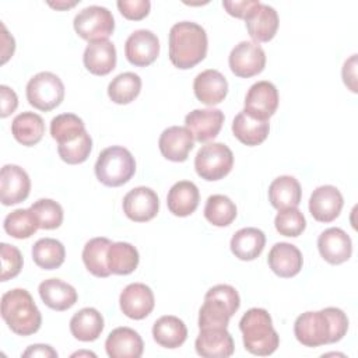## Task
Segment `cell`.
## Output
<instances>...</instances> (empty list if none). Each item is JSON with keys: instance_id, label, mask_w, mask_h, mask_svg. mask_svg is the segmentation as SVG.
<instances>
[{"instance_id": "6da1fadb", "label": "cell", "mask_w": 358, "mask_h": 358, "mask_svg": "<svg viewBox=\"0 0 358 358\" xmlns=\"http://www.w3.org/2000/svg\"><path fill=\"white\" fill-rule=\"evenodd\" d=\"M348 330V317L338 308L305 312L294 323L295 338L305 347H320L340 341Z\"/></svg>"}, {"instance_id": "7a4b0ae2", "label": "cell", "mask_w": 358, "mask_h": 358, "mask_svg": "<svg viewBox=\"0 0 358 358\" xmlns=\"http://www.w3.org/2000/svg\"><path fill=\"white\" fill-rule=\"evenodd\" d=\"M208 39L206 29L192 21H180L169 31V60L180 70H187L204 60Z\"/></svg>"}, {"instance_id": "3957f363", "label": "cell", "mask_w": 358, "mask_h": 358, "mask_svg": "<svg viewBox=\"0 0 358 358\" xmlns=\"http://www.w3.org/2000/svg\"><path fill=\"white\" fill-rule=\"evenodd\" d=\"M1 317L10 330L18 336H31L41 329L42 315L24 288H14L1 296Z\"/></svg>"}, {"instance_id": "277c9868", "label": "cell", "mask_w": 358, "mask_h": 358, "mask_svg": "<svg viewBox=\"0 0 358 358\" xmlns=\"http://www.w3.org/2000/svg\"><path fill=\"white\" fill-rule=\"evenodd\" d=\"M239 329L243 336L245 350L253 355H271L280 344V336L273 327L271 316L263 308L249 309L242 316Z\"/></svg>"}, {"instance_id": "5b68a950", "label": "cell", "mask_w": 358, "mask_h": 358, "mask_svg": "<svg viewBox=\"0 0 358 358\" xmlns=\"http://www.w3.org/2000/svg\"><path fill=\"white\" fill-rule=\"evenodd\" d=\"M241 306L238 291L228 284L211 287L204 295V303L199 312V329L228 327L229 319Z\"/></svg>"}, {"instance_id": "8992f818", "label": "cell", "mask_w": 358, "mask_h": 358, "mask_svg": "<svg viewBox=\"0 0 358 358\" xmlns=\"http://www.w3.org/2000/svg\"><path fill=\"white\" fill-rule=\"evenodd\" d=\"M134 172L136 159L133 154L122 145H112L102 150L95 162V176L108 187H117L127 183Z\"/></svg>"}, {"instance_id": "52a82bcc", "label": "cell", "mask_w": 358, "mask_h": 358, "mask_svg": "<svg viewBox=\"0 0 358 358\" xmlns=\"http://www.w3.org/2000/svg\"><path fill=\"white\" fill-rule=\"evenodd\" d=\"M234 166V154L222 143H208L203 145L194 157L197 175L208 182L225 178Z\"/></svg>"}, {"instance_id": "ba28073f", "label": "cell", "mask_w": 358, "mask_h": 358, "mask_svg": "<svg viewBox=\"0 0 358 358\" xmlns=\"http://www.w3.org/2000/svg\"><path fill=\"white\" fill-rule=\"evenodd\" d=\"M27 99L35 109L49 112L57 108L64 99V84L59 76L50 71H41L29 78L27 84Z\"/></svg>"}, {"instance_id": "9c48e42d", "label": "cell", "mask_w": 358, "mask_h": 358, "mask_svg": "<svg viewBox=\"0 0 358 358\" xmlns=\"http://www.w3.org/2000/svg\"><path fill=\"white\" fill-rule=\"evenodd\" d=\"M73 27L76 34L88 42L103 41L113 34L115 18L106 7L88 6L77 13Z\"/></svg>"}, {"instance_id": "30bf717a", "label": "cell", "mask_w": 358, "mask_h": 358, "mask_svg": "<svg viewBox=\"0 0 358 358\" xmlns=\"http://www.w3.org/2000/svg\"><path fill=\"white\" fill-rule=\"evenodd\" d=\"M228 63L231 71L236 77L249 78L264 70L266 53L259 43L253 41H242L231 50Z\"/></svg>"}, {"instance_id": "8fae6325", "label": "cell", "mask_w": 358, "mask_h": 358, "mask_svg": "<svg viewBox=\"0 0 358 358\" xmlns=\"http://www.w3.org/2000/svg\"><path fill=\"white\" fill-rule=\"evenodd\" d=\"M278 108V91L270 81L262 80L250 85L245 96L243 110L260 120H268Z\"/></svg>"}, {"instance_id": "7c38bea8", "label": "cell", "mask_w": 358, "mask_h": 358, "mask_svg": "<svg viewBox=\"0 0 358 358\" xmlns=\"http://www.w3.org/2000/svg\"><path fill=\"white\" fill-rule=\"evenodd\" d=\"M124 55L133 66L147 67L152 64L159 55V39L150 29H137L126 39Z\"/></svg>"}, {"instance_id": "4fadbf2b", "label": "cell", "mask_w": 358, "mask_h": 358, "mask_svg": "<svg viewBox=\"0 0 358 358\" xmlns=\"http://www.w3.org/2000/svg\"><path fill=\"white\" fill-rule=\"evenodd\" d=\"M159 210V199L151 187L138 186L131 189L123 197V211L134 222H147L152 220Z\"/></svg>"}, {"instance_id": "5bb4252c", "label": "cell", "mask_w": 358, "mask_h": 358, "mask_svg": "<svg viewBox=\"0 0 358 358\" xmlns=\"http://www.w3.org/2000/svg\"><path fill=\"white\" fill-rule=\"evenodd\" d=\"M31 179L18 165L7 164L0 172V200L4 206L18 204L29 196Z\"/></svg>"}, {"instance_id": "9a60e30c", "label": "cell", "mask_w": 358, "mask_h": 358, "mask_svg": "<svg viewBox=\"0 0 358 358\" xmlns=\"http://www.w3.org/2000/svg\"><path fill=\"white\" fill-rule=\"evenodd\" d=\"M122 312L134 320L147 317L155 305L152 289L143 282L129 284L119 296Z\"/></svg>"}, {"instance_id": "2e32d148", "label": "cell", "mask_w": 358, "mask_h": 358, "mask_svg": "<svg viewBox=\"0 0 358 358\" xmlns=\"http://www.w3.org/2000/svg\"><path fill=\"white\" fill-rule=\"evenodd\" d=\"M224 112L217 108L194 109L185 117V127L193 134V138L200 143L215 138L224 124Z\"/></svg>"}, {"instance_id": "e0dca14e", "label": "cell", "mask_w": 358, "mask_h": 358, "mask_svg": "<svg viewBox=\"0 0 358 358\" xmlns=\"http://www.w3.org/2000/svg\"><path fill=\"white\" fill-rule=\"evenodd\" d=\"M343 194L336 186L323 185L316 187L309 199V213L319 222L334 221L343 208Z\"/></svg>"}, {"instance_id": "ac0fdd59", "label": "cell", "mask_w": 358, "mask_h": 358, "mask_svg": "<svg viewBox=\"0 0 358 358\" xmlns=\"http://www.w3.org/2000/svg\"><path fill=\"white\" fill-rule=\"evenodd\" d=\"M196 352L204 358H228L234 354L235 345L227 327L201 329L196 341Z\"/></svg>"}, {"instance_id": "d6986e66", "label": "cell", "mask_w": 358, "mask_h": 358, "mask_svg": "<svg viewBox=\"0 0 358 358\" xmlns=\"http://www.w3.org/2000/svg\"><path fill=\"white\" fill-rule=\"evenodd\" d=\"M320 256L330 264H341L351 257L352 242L345 231L337 227L324 229L317 238Z\"/></svg>"}, {"instance_id": "ffe728a7", "label": "cell", "mask_w": 358, "mask_h": 358, "mask_svg": "<svg viewBox=\"0 0 358 358\" xmlns=\"http://www.w3.org/2000/svg\"><path fill=\"white\" fill-rule=\"evenodd\" d=\"M246 29L253 42H268L271 41L278 29V14L277 11L268 6L259 3L245 18Z\"/></svg>"}, {"instance_id": "44dd1931", "label": "cell", "mask_w": 358, "mask_h": 358, "mask_svg": "<svg viewBox=\"0 0 358 358\" xmlns=\"http://www.w3.org/2000/svg\"><path fill=\"white\" fill-rule=\"evenodd\" d=\"M194 145L193 134L182 126L165 129L158 140V147L164 158L173 162H183Z\"/></svg>"}, {"instance_id": "7402d4cb", "label": "cell", "mask_w": 358, "mask_h": 358, "mask_svg": "<svg viewBox=\"0 0 358 358\" xmlns=\"http://www.w3.org/2000/svg\"><path fill=\"white\" fill-rule=\"evenodd\" d=\"M268 267L281 278H291L296 275L303 264L301 250L288 242H277L267 256Z\"/></svg>"}, {"instance_id": "603a6c76", "label": "cell", "mask_w": 358, "mask_h": 358, "mask_svg": "<svg viewBox=\"0 0 358 358\" xmlns=\"http://www.w3.org/2000/svg\"><path fill=\"white\" fill-rule=\"evenodd\" d=\"M105 350L110 358H140L144 351V343L136 330L123 326L109 333Z\"/></svg>"}, {"instance_id": "cb8c5ba5", "label": "cell", "mask_w": 358, "mask_h": 358, "mask_svg": "<svg viewBox=\"0 0 358 358\" xmlns=\"http://www.w3.org/2000/svg\"><path fill=\"white\" fill-rule=\"evenodd\" d=\"M193 90L196 98L201 103L214 106L225 99L228 94V81L218 70L208 69L196 76Z\"/></svg>"}, {"instance_id": "d4e9b609", "label": "cell", "mask_w": 358, "mask_h": 358, "mask_svg": "<svg viewBox=\"0 0 358 358\" xmlns=\"http://www.w3.org/2000/svg\"><path fill=\"white\" fill-rule=\"evenodd\" d=\"M83 62L94 76H106L116 67V48L108 41L90 42L84 50Z\"/></svg>"}, {"instance_id": "484cf974", "label": "cell", "mask_w": 358, "mask_h": 358, "mask_svg": "<svg viewBox=\"0 0 358 358\" xmlns=\"http://www.w3.org/2000/svg\"><path fill=\"white\" fill-rule=\"evenodd\" d=\"M38 292L43 303L53 310H67L77 302V291L69 282L59 278H49L39 284Z\"/></svg>"}, {"instance_id": "4316f807", "label": "cell", "mask_w": 358, "mask_h": 358, "mask_svg": "<svg viewBox=\"0 0 358 358\" xmlns=\"http://www.w3.org/2000/svg\"><path fill=\"white\" fill-rule=\"evenodd\" d=\"M200 201V192L190 180L176 182L168 192V210L176 217H187L193 214Z\"/></svg>"}, {"instance_id": "83f0119b", "label": "cell", "mask_w": 358, "mask_h": 358, "mask_svg": "<svg viewBox=\"0 0 358 358\" xmlns=\"http://www.w3.org/2000/svg\"><path fill=\"white\" fill-rule=\"evenodd\" d=\"M266 245V235L262 229L246 227L234 234L231 238V252L243 262L255 260L260 256Z\"/></svg>"}, {"instance_id": "f1b7e54d", "label": "cell", "mask_w": 358, "mask_h": 358, "mask_svg": "<svg viewBox=\"0 0 358 358\" xmlns=\"http://www.w3.org/2000/svg\"><path fill=\"white\" fill-rule=\"evenodd\" d=\"M270 131L268 120H260L245 110L239 112L232 120V133L234 136L245 145L253 147L262 144Z\"/></svg>"}, {"instance_id": "f546056e", "label": "cell", "mask_w": 358, "mask_h": 358, "mask_svg": "<svg viewBox=\"0 0 358 358\" xmlns=\"http://www.w3.org/2000/svg\"><path fill=\"white\" fill-rule=\"evenodd\" d=\"M302 189L294 176L282 175L275 178L268 186V200L274 208H295L301 203Z\"/></svg>"}, {"instance_id": "4dcf8cb0", "label": "cell", "mask_w": 358, "mask_h": 358, "mask_svg": "<svg viewBox=\"0 0 358 358\" xmlns=\"http://www.w3.org/2000/svg\"><path fill=\"white\" fill-rule=\"evenodd\" d=\"M152 337L155 343L164 348H179L187 338V327L182 319L165 315L155 320L152 326Z\"/></svg>"}, {"instance_id": "1f68e13d", "label": "cell", "mask_w": 358, "mask_h": 358, "mask_svg": "<svg viewBox=\"0 0 358 358\" xmlns=\"http://www.w3.org/2000/svg\"><path fill=\"white\" fill-rule=\"evenodd\" d=\"M103 317L95 308H83L70 319V331L80 341H94L103 330Z\"/></svg>"}, {"instance_id": "d6a6232c", "label": "cell", "mask_w": 358, "mask_h": 358, "mask_svg": "<svg viewBox=\"0 0 358 358\" xmlns=\"http://www.w3.org/2000/svg\"><path fill=\"white\" fill-rule=\"evenodd\" d=\"M11 133L20 144L32 147L38 144L45 134L43 119L35 112H22L14 117Z\"/></svg>"}, {"instance_id": "836d02e7", "label": "cell", "mask_w": 358, "mask_h": 358, "mask_svg": "<svg viewBox=\"0 0 358 358\" xmlns=\"http://www.w3.org/2000/svg\"><path fill=\"white\" fill-rule=\"evenodd\" d=\"M112 241L103 236L90 239L83 249V262L87 270L99 278L109 277L112 273L108 267V249Z\"/></svg>"}, {"instance_id": "e575fe53", "label": "cell", "mask_w": 358, "mask_h": 358, "mask_svg": "<svg viewBox=\"0 0 358 358\" xmlns=\"http://www.w3.org/2000/svg\"><path fill=\"white\" fill-rule=\"evenodd\" d=\"M108 267L112 274H131L140 262L138 250L129 242H112L108 249Z\"/></svg>"}, {"instance_id": "d590c367", "label": "cell", "mask_w": 358, "mask_h": 358, "mask_svg": "<svg viewBox=\"0 0 358 358\" xmlns=\"http://www.w3.org/2000/svg\"><path fill=\"white\" fill-rule=\"evenodd\" d=\"M66 257L63 243L55 238H41L32 246V260L43 270L59 268Z\"/></svg>"}, {"instance_id": "8d00e7d4", "label": "cell", "mask_w": 358, "mask_h": 358, "mask_svg": "<svg viewBox=\"0 0 358 358\" xmlns=\"http://www.w3.org/2000/svg\"><path fill=\"white\" fill-rule=\"evenodd\" d=\"M141 91V78L138 74L124 71L117 74L108 85V96L112 102L127 105L133 102Z\"/></svg>"}, {"instance_id": "74e56055", "label": "cell", "mask_w": 358, "mask_h": 358, "mask_svg": "<svg viewBox=\"0 0 358 358\" xmlns=\"http://www.w3.org/2000/svg\"><path fill=\"white\" fill-rule=\"evenodd\" d=\"M3 227L10 236L27 239L39 229V222L31 208H17L4 218Z\"/></svg>"}, {"instance_id": "f35d334b", "label": "cell", "mask_w": 358, "mask_h": 358, "mask_svg": "<svg viewBox=\"0 0 358 358\" xmlns=\"http://www.w3.org/2000/svg\"><path fill=\"white\" fill-rule=\"evenodd\" d=\"M85 126L81 117L74 113H62L50 122V136L59 144H66L77 140L85 133Z\"/></svg>"}, {"instance_id": "ab89813d", "label": "cell", "mask_w": 358, "mask_h": 358, "mask_svg": "<svg viewBox=\"0 0 358 358\" xmlns=\"http://www.w3.org/2000/svg\"><path fill=\"white\" fill-rule=\"evenodd\" d=\"M204 217L215 227H228L236 218V206L228 196L213 194L206 201Z\"/></svg>"}, {"instance_id": "60d3db41", "label": "cell", "mask_w": 358, "mask_h": 358, "mask_svg": "<svg viewBox=\"0 0 358 358\" xmlns=\"http://www.w3.org/2000/svg\"><path fill=\"white\" fill-rule=\"evenodd\" d=\"M42 229H56L63 222V208L52 199H39L29 207Z\"/></svg>"}, {"instance_id": "b9f144b4", "label": "cell", "mask_w": 358, "mask_h": 358, "mask_svg": "<svg viewBox=\"0 0 358 358\" xmlns=\"http://www.w3.org/2000/svg\"><path fill=\"white\" fill-rule=\"evenodd\" d=\"M91 150H92V138L88 134V131H85L81 137H78L71 143L57 145L59 157L62 158V161H64L69 165H77L87 161Z\"/></svg>"}, {"instance_id": "7bdbcfd3", "label": "cell", "mask_w": 358, "mask_h": 358, "mask_svg": "<svg viewBox=\"0 0 358 358\" xmlns=\"http://www.w3.org/2000/svg\"><path fill=\"white\" fill-rule=\"evenodd\" d=\"M274 227L280 235L296 238L305 231L306 220L296 207L280 210L274 218Z\"/></svg>"}, {"instance_id": "ee69618b", "label": "cell", "mask_w": 358, "mask_h": 358, "mask_svg": "<svg viewBox=\"0 0 358 358\" xmlns=\"http://www.w3.org/2000/svg\"><path fill=\"white\" fill-rule=\"evenodd\" d=\"M1 281H8L17 277L22 268V255L20 249L3 242L1 245Z\"/></svg>"}, {"instance_id": "f6af8a7d", "label": "cell", "mask_w": 358, "mask_h": 358, "mask_svg": "<svg viewBox=\"0 0 358 358\" xmlns=\"http://www.w3.org/2000/svg\"><path fill=\"white\" fill-rule=\"evenodd\" d=\"M116 4L120 14L131 21L145 18L151 8V3L148 0H119Z\"/></svg>"}, {"instance_id": "bcb514c9", "label": "cell", "mask_w": 358, "mask_h": 358, "mask_svg": "<svg viewBox=\"0 0 358 358\" xmlns=\"http://www.w3.org/2000/svg\"><path fill=\"white\" fill-rule=\"evenodd\" d=\"M259 0H241V1H222V7L225 11L236 18H246L249 13L259 4Z\"/></svg>"}, {"instance_id": "7dc6e473", "label": "cell", "mask_w": 358, "mask_h": 358, "mask_svg": "<svg viewBox=\"0 0 358 358\" xmlns=\"http://www.w3.org/2000/svg\"><path fill=\"white\" fill-rule=\"evenodd\" d=\"M0 95H1V117L10 116L18 106V98L14 90L7 85H0Z\"/></svg>"}, {"instance_id": "c3c4849f", "label": "cell", "mask_w": 358, "mask_h": 358, "mask_svg": "<svg viewBox=\"0 0 358 358\" xmlns=\"http://www.w3.org/2000/svg\"><path fill=\"white\" fill-rule=\"evenodd\" d=\"M343 81L352 91L357 92V55H352L343 66Z\"/></svg>"}, {"instance_id": "681fc988", "label": "cell", "mask_w": 358, "mask_h": 358, "mask_svg": "<svg viewBox=\"0 0 358 358\" xmlns=\"http://www.w3.org/2000/svg\"><path fill=\"white\" fill-rule=\"evenodd\" d=\"M22 357H42V358H57V352L56 350H53L50 345L48 344H34L29 345L24 352Z\"/></svg>"}, {"instance_id": "f907efd6", "label": "cell", "mask_w": 358, "mask_h": 358, "mask_svg": "<svg viewBox=\"0 0 358 358\" xmlns=\"http://www.w3.org/2000/svg\"><path fill=\"white\" fill-rule=\"evenodd\" d=\"M1 41H3V49H1V53H3V57H1V63L4 64L14 53V49H15V42H14V38L7 32L4 24H1Z\"/></svg>"}, {"instance_id": "816d5d0a", "label": "cell", "mask_w": 358, "mask_h": 358, "mask_svg": "<svg viewBox=\"0 0 358 358\" xmlns=\"http://www.w3.org/2000/svg\"><path fill=\"white\" fill-rule=\"evenodd\" d=\"M77 4V1H56V3H49L50 7L56 8V10H64V8H70V7H74Z\"/></svg>"}, {"instance_id": "f5cc1de1", "label": "cell", "mask_w": 358, "mask_h": 358, "mask_svg": "<svg viewBox=\"0 0 358 358\" xmlns=\"http://www.w3.org/2000/svg\"><path fill=\"white\" fill-rule=\"evenodd\" d=\"M80 357V355H91V357H95V354H92V352H88V351H81V352H74L71 357Z\"/></svg>"}]
</instances>
